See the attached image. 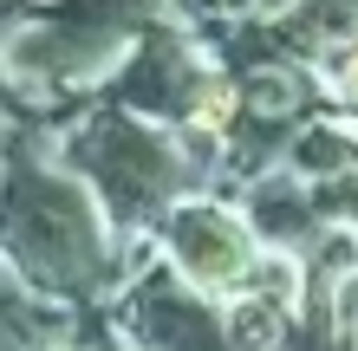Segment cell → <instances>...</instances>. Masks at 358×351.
Listing matches in <instances>:
<instances>
[{"instance_id": "obj_1", "label": "cell", "mask_w": 358, "mask_h": 351, "mask_svg": "<svg viewBox=\"0 0 358 351\" xmlns=\"http://www.w3.org/2000/svg\"><path fill=\"white\" fill-rule=\"evenodd\" d=\"M345 98H352V105H358V46L345 52Z\"/></svg>"}]
</instances>
